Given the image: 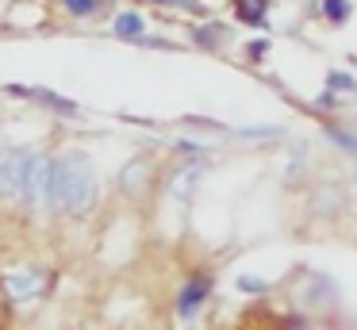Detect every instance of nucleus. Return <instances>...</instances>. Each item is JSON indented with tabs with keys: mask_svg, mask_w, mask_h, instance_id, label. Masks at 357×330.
<instances>
[{
	"mask_svg": "<svg viewBox=\"0 0 357 330\" xmlns=\"http://www.w3.org/2000/svg\"><path fill=\"white\" fill-rule=\"evenodd\" d=\"M96 200V173L85 153H66L50 161L47 177V207L50 211H73L85 215Z\"/></svg>",
	"mask_w": 357,
	"mask_h": 330,
	"instance_id": "1",
	"label": "nucleus"
},
{
	"mask_svg": "<svg viewBox=\"0 0 357 330\" xmlns=\"http://www.w3.org/2000/svg\"><path fill=\"white\" fill-rule=\"evenodd\" d=\"M238 288H242V292H265L269 284H265L261 276H238Z\"/></svg>",
	"mask_w": 357,
	"mask_h": 330,
	"instance_id": "11",
	"label": "nucleus"
},
{
	"mask_svg": "<svg viewBox=\"0 0 357 330\" xmlns=\"http://www.w3.org/2000/svg\"><path fill=\"white\" fill-rule=\"evenodd\" d=\"M323 12H326V20H331V23H346L349 4H346V0H323Z\"/></svg>",
	"mask_w": 357,
	"mask_h": 330,
	"instance_id": "9",
	"label": "nucleus"
},
{
	"mask_svg": "<svg viewBox=\"0 0 357 330\" xmlns=\"http://www.w3.org/2000/svg\"><path fill=\"white\" fill-rule=\"evenodd\" d=\"M4 92H12V96H27V100H39V104L54 107L58 115H73V112H77V104H73V100L58 96V92H50V89H27V84H4Z\"/></svg>",
	"mask_w": 357,
	"mask_h": 330,
	"instance_id": "4",
	"label": "nucleus"
},
{
	"mask_svg": "<svg viewBox=\"0 0 357 330\" xmlns=\"http://www.w3.org/2000/svg\"><path fill=\"white\" fill-rule=\"evenodd\" d=\"M35 150H8L0 153V196L24 204V184H27V169H31Z\"/></svg>",
	"mask_w": 357,
	"mask_h": 330,
	"instance_id": "2",
	"label": "nucleus"
},
{
	"mask_svg": "<svg viewBox=\"0 0 357 330\" xmlns=\"http://www.w3.org/2000/svg\"><path fill=\"white\" fill-rule=\"evenodd\" d=\"M288 330H307V327H303V322H292V327H288Z\"/></svg>",
	"mask_w": 357,
	"mask_h": 330,
	"instance_id": "15",
	"label": "nucleus"
},
{
	"mask_svg": "<svg viewBox=\"0 0 357 330\" xmlns=\"http://www.w3.org/2000/svg\"><path fill=\"white\" fill-rule=\"evenodd\" d=\"M208 292H211V276H208V273H196L192 280H188L185 288H181L177 311H181V315H185V319H188V315H192L196 307H200L204 299H208Z\"/></svg>",
	"mask_w": 357,
	"mask_h": 330,
	"instance_id": "5",
	"label": "nucleus"
},
{
	"mask_svg": "<svg viewBox=\"0 0 357 330\" xmlns=\"http://www.w3.org/2000/svg\"><path fill=\"white\" fill-rule=\"evenodd\" d=\"M326 81H331V89H338V92H342V89H346V92L354 89V77H349V73H331Z\"/></svg>",
	"mask_w": 357,
	"mask_h": 330,
	"instance_id": "12",
	"label": "nucleus"
},
{
	"mask_svg": "<svg viewBox=\"0 0 357 330\" xmlns=\"http://www.w3.org/2000/svg\"><path fill=\"white\" fill-rule=\"evenodd\" d=\"M62 4H66V12H70V15H93L104 0H62Z\"/></svg>",
	"mask_w": 357,
	"mask_h": 330,
	"instance_id": "10",
	"label": "nucleus"
},
{
	"mask_svg": "<svg viewBox=\"0 0 357 330\" xmlns=\"http://www.w3.org/2000/svg\"><path fill=\"white\" fill-rule=\"evenodd\" d=\"M50 284L47 269H16V273L4 276V296L16 299V303H27V299H39Z\"/></svg>",
	"mask_w": 357,
	"mask_h": 330,
	"instance_id": "3",
	"label": "nucleus"
},
{
	"mask_svg": "<svg viewBox=\"0 0 357 330\" xmlns=\"http://www.w3.org/2000/svg\"><path fill=\"white\" fill-rule=\"evenodd\" d=\"M265 50H269V43H265V38H257V43H250V46H246L250 58H265Z\"/></svg>",
	"mask_w": 357,
	"mask_h": 330,
	"instance_id": "14",
	"label": "nucleus"
},
{
	"mask_svg": "<svg viewBox=\"0 0 357 330\" xmlns=\"http://www.w3.org/2000/svg\"><path fill=\"white\" fill-rule=\"evenodd\" d=\"M154 4H165V8H185V12H200V0H154Z\"/></svg>",
	"mask_w": 357,
	"mask_h": 330,
	"instance_id": "13",
	"label": "nucleus"
},
{
	"mask_svg": "<svg viewBox=\"0 0 357 330\" xmlns=\"http://www.w3.org/2000/svg\"><path fill=\"white\" fill-rule=\"evenodd\" d=\"M150 161L146 158H135L131 165L123 169V192H131V196H139L142 188H146V181H150Z\"/></svg>",
	"mask_w": 357,
	"mask_h": 330,
	"instance_id": "6",
	"label": "nucleus"
},
{
	"mask_svg": "<svg viewBox=\"0 0 357 330\" xmlns=\"http://www.w3.org/2000/svg\"><path fill=\"white\" fill-rule=\"evenodd\" d=\"M142 31H146V20H142L139 12H119L116 15V35L119 38H142Z\"/></svg>",
	"mask_w": 357,
	"mask_h": 330,
	"instance_id": "7",
	"label": "nucleus"
},
{
	"mask_svg": "<svg viewBox=\"0 0 357 330\" xmlns=\"http://www.w3.org/2000/svg\"><path fill=\"white\" fill-rule=\"evenodd\" d=\"M238 15H242V23L261 27L265 23V0H238Z\"/></svg>",
	"mask_w": 357,
	"mask_h": 330,
	"instance_id": "8",
	"label": "nucleus"
}]
</instances>
